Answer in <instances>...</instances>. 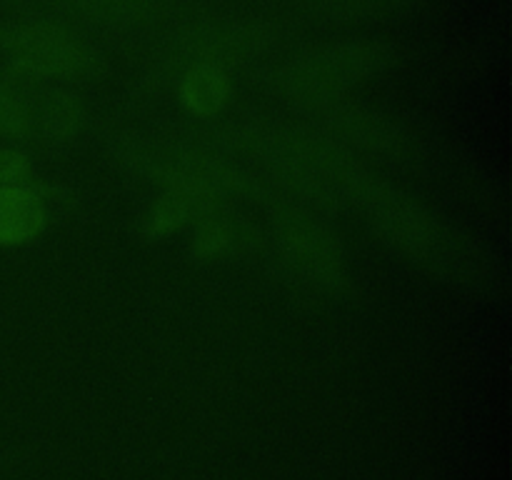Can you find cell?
Masks as SVG:
<instances>
[{
    "label": "cell",
    "instance_id": "8992f818",
    "mask_svg": "<svg viewBox=\"0 0 512 480\" xmlns=\"http://www.w3.org/2000/svg\"><path fill=\"white\" fill-rule=\"evenodd\" d=\"M220 203H210V200L193 198L185 193H168L150 208L148 218H145V235L148 238H165V235L175 233L190 223L193 218H208V215L218 213Z\"/></svg>",
    "mask_w": 512,
    "mask_h": 480
},
{
    "label": "cell",
    "instance_id": "3957f363",
    "mask_svg": "<svg viewBox=\"0 0 512 480\" xmlns=\"http://www.w3.org/2000/svg\"><path fill=\"white\" fill-rule=\"evenodd\" d=\"M375 50L370 48H330L288 68L283 83L293 95L313 103L333 100L343 93L350 80L373 65Z\"/></svg>",
    "mask_w": 512,
    "mask_h": 480
},
{
    "label": "cell",
    "instance_id": "7a4b0ae2",
    "mask_svg": "<svg viewBox=\"0 0 512 480\" xmlns=\"http://www.w3.org/2000/svg\"><path fill=\"white\" fill-rule=\"evenodd\" d=\"M0 45L8 50L15 68L23 73H80L88 65L85 50L63 33L50 25H15V28L0 30Z\"/></svg>",
    "mask_w": 512,
    "mask_h": 480
},
{
    "label": "cell",
    "instance_id": "ba28073f",
    "mask_svg": "<svg viewBox=\"0 0 512 480\" xmlns=\"http://www.w3.org/2000/svg\"><path fill=\"white\" fill-rule=\"evenodd\" d=\"M340 130H343L348 138H353L358 145H365V148L373 150H388V153H398L403 140L398 138L393 128H388L380 120L370 118V115H340Z\"/></svg>",
    "mask_w": 512,
    "mask_h": 480
},
{
    "label": "cell",
    "instance_id": "5b68a950",
    "mask_svg": "<svg viewBox=\"0 0 512 480\" xmlns=\"http://www.w3.org/2000/svg\"><path fill=\"white\" fill-rule=\"evenodd\" d=\"M178 95L188 113L198 118L215 115L230 98L228 73L215 63H195L180 78Z\"/></svg>",
    "mask_w": 512,
    "mask_h": 480
},
{
    "label": "cell",
    "instance_id": "9c48e42d",
    "mask_svg": "<svg viewBox=\"0 0 512 480\" xmlns=\"http://www.w3.org/2000/svg\"><path fill=\"white\" fill-rule=\"evenodd\" d=\"M30 128V113L23 100L0 83V133L25 135Z\"/></svg>",
    "mask_w": 512,
    "mask_h": 480
},
{
    "label": "cell",
    "instance_id": "8fae6325",
    "mask_svg": "<svg viewBox=\"0 0 512 480\" xmlns=\"http://www.w3.org/2000/svg\"><path fill=\"white\" fill-rule=\"evenodd\" d=\"M78 120H80V113L78 108H75L73 100H55L53 105H50V113H48V128L50 133L55 135V138H70V135L75 133V128H78Z\"/></svg>",
    "mask_w": 512,
    "mask_h": 480
},
{
    "label": "cell",
    "instance_id": "277c9868",
    "mask_svg": "<svg viewBox=\"0 0 512 480\" xmlns=\"http://www.w3.org/2000/svg\"><path fill=\"white\" fill-rule=\"evenodd\" d=\"M43 198L28 183L0 185V245L13 248L38 238L45 228Z\"/></svg>",
    "mask_w": 512,
    "mask_h": 480
},
{
    "label": "cell",
    "instance_id": "6da1fadb",
    "mask_svg": "<svg viewBox=\"0 0 512 480\" xmlns=\"http://www.w3.org/2000/svg\"><path fill=\"white\" fill-rule=\"evenodd\" d=\"M278 240L290 263L315 285L335 288L345 278L343 248L328 225L305 213L280 215Z\"/></svg>",
    "mask_w": 512,
    "mask_h": 480
},
{
    "label": "cell",
    "instance_id": "52a82bcc",
    "mask_svg": "<svg viewBox=\"0 0 512 480\" xmlns=\"http://www.w3.org/2000/svg\"><path fill=\"white\" fill-rule=\"evenodd\" d=\"M238 243L240 233L238 228H235V223H230V220L223 218L220 213H213L208 215V218L200 220L193 238V253L203 260L220 258V255L230 253Z\"/></svg>",
    "mask_w": 512,
    "mask_h": 480
},
{
    "label": "cell",
    "instance_id": "7c38bea8",
    "mask_svg": "<svg viewBox=\"0 0 512 480\" xmlns=\"http://www.w3.org/2000/svg\"><path fill=\"white\" fill-rule=\"evenodd\" d=\"M80 3L90 5V8H103L110 13H120V10H135L140 0H80Z\"/></svg>",
    "mask_w": 512,
    "mask_h": 480
},
{
    "label": "cell",
    "instance_id": "30bf717a",
    "mask_svg": "<svg viewBox=\"0 0 512 480\" xmlns=\"http://www.w3.org/2000/svg\"><path fill=\"white\" fill-rule=\"evenodd\" d=\"M30 173H33V168L20 150L0 148V185L28 183Z\"/></svg>",
    "mask_w": 512,
    "mask_h": 480
}]
</instances>
